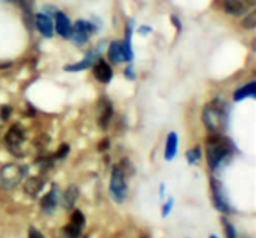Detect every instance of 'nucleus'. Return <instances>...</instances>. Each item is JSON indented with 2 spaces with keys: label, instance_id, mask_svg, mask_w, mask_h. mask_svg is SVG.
Here are the masks:
<instances>
[{
  "label": "nucleus",
  "instance_id": "6e6552de",
  "mask_svg": "<svg viewBox=\"0 0 256 238\" xmlns=\"http://www.w3.org/2000/svg\"><path fill=\"white\" fill-rule=\"evenodd\" d=\"M256 0H226L224 2V12L230 16H242L250 7L255 6Z\"/></svg>",
  "mask_w": 256,
  "mask_h": 238
},
{
  "label": "nucleus",
  "instance_id": "f3484780",
  "mask_svg": "<svg viewBox=\"0 0 256 238\" xmlns=\"http://www.w3.org/2000/svg\"><path fill=\"white\" fill-rule=\"evenodd\" d=\"M108 58L110 63L113 64H120L124 62V52H122V40H113L108 49Z\"/></svg>",
  "mask_w": 256,
  "mask_h": 238
},
{
  "label": "nucleus",
  "instance_id": "bb28decb",
  "mask_svg": "<svg viewBox=\"0 0 256 238\" xmlns=\"http://www.w3.org/2000/svg\"><path fill=\"white\" fill-rule=\"evenodd\" d=\"M12 112H13V108L12 106H3L2 109H0V118L2 120H7L10 114H12Z\"/></svg>",
  "mask_w": 256,
  "mask_h": 238
},
{
  "label": "nucleus",
  "instance_id": "c756f323",
  "mask_svg": "<svg viewBox=\"0 0 256 238\" xmlns=\"http://www.w3.org/2000/svg\"><path fill=\"white\" fill-rule=\"evenodd\" d=\"M149 32H152V26H141L138 28V34H141V35H148Z\"/></svg>",
  "mask_w": 256,
  "mask_h": 238
},
{
  "label": "nucleus",
  "instance_id": "4be33fe9",
  "mask_svg": "<svg viewBox=\"0 0 256 238\" xmlns=\"http://www.w3.org/2000/svg\"><path fill=\"white\" fill-rule=\"evenodd\" d=\"M242 26L245 30H254L256 26V13L250 12V14H246V17L244 18Z\"/></svg>",
  "mask_w": 256,
  "mask_h": 238
},
{
  "label": "nucleus",
  "instance_id": "0eeeda50",
  "mask_svg": "<svg viewBox=\"0 0 256 238\" xmlns=\"http://www.w3.org/2000/svg\"><path fill=\"white\" fill-rule=\"evenodd\" d=\"M84 226H85V216L81 210H74L71 214L70 223L64 226V238H80Z\"/></svg>",
  "mask_w": 256,
  "mask_h": 238
},
{
  "label": "nucleus",
  "instance_id": "1a4fd4ad",
  "mask_svg": "<svg viewBox=\"0 0 256 238\" xmlns=\"http://www.w3.org/2000/svg\"><path fill=\"white\" fill-rule=\"evenodd\" d=\"M112 117H113V104L109 99L102 98L99 100V106H98V124H99V127L103 130L108 128Z\"/></svg>",
  "mask_w": 256,
  "mask_h": 238
},
{
  "label": "nucleus",
  "instance_id": "7c9ffc66",
  "mask_svg": "<svg viewBox=\"0 0 256 238\" xmlns=\"http://www.w3.org/2000/svg\"><path fill=\"white\" fill-rule=\"evenodd\" d=\"M172 21H173L174 26L177 28V31H178V32H181V28H182V26H181V21H180V20L176 17V16H172Z\"/></svg>",
  "mask_w": 256,
  "mask_h": 238
},
{
  "label": "nucleus",
  "instance_id": "393cba45",
  "mask_svg": "<svg viewBox=\"0 0 256 238\" xmlns=\"http://www.w3.org/2000/svg\"><path fill=\"white\" fill-rule=\"evenodd\" d=\"M224 226H226V234H227V238H237V232H236V228L234 226L231 224L230 222L227 220H223Z\"/></svg>",
  "mask_w": 256,
  "mask_h": 238
},
{
  "label": "nucleus",
  "instance_id": "39448f33",
  "mask_svg": "<svg viewBox=\"0 0 256 238\" xmlns=\"http://www.w3.org/2000/svg\"><path fill=\"white\" fill-rule=\"evenodd\" d=\"M96 31V26L94 22L86 21V20H78L72 26V31H71L70 39L74 42V45L82 46L84 44L88 42V39L92 34Z\"/></svg>",
  "mask_w": 256,
  "mask_h": 238
},
{
  "label": "nucleus",
  "instance_id": "423d86ee",
  "mask_svg": "<svg viewBox=\"0 0 256 238\" xmlns=\"http://www.w3.org/2000/svg\"><path fill=\"white\" fill-rule=\"evenodd\" d=\"M24 140H26L24 130L21 128L18 124H16L8 130L6 138H4L8 150L16 156H22V142H24Z\"/></svg>",
  "mask_w": 256,
  "mask_h": 238
},
{
  "label": "nucleus",
  "instance_id": "412c9836",
  "mask_svg": "<svg viewBox=\"0 0 256 238\" xmlns=\"http://www.w3.org/2000/svg\"><path fill=\"white\" fill-rule=\"evenodd\" d=\"M78 188L76 186H70V187L66 190V192L63 195V205L66 209H71L74 208L76 200H78Z\"/></svg>",
  "mask_w": 256,
  "mask_h": 238
},
{
  "label": "nucleus",
  "instance_id": "5701e85b",
  "mask_svg": "<svg viewBox=\"0 0 256 238\" xmlns=\"http://www.w3.org/2000/svg\"><path fill=\"white\" fill-rule=\"evenodd\" d=\"M199 159H200V149H199L198 146L194 149H190V150L186 152V160H188V163H191V164L198 163Z\"/></svg>",
  "mask_w": 256,
  "mask_h": 238
},
{
  "label": "nucleus",
  "instance_id": "c85d7f7f",
  "mask_svg": "<svg viewBox=\"0 0 256 238\" xmlns=\"http://www.w3.org/2000/svg\"><path fill=\"white\" fill-rule=\"evenodd\" d=\"M124 76L128 78V80H131V81H134L135 80V71H134V67L130 64L128 67H126V70H124Z\"/></svg>",
  "mask_w": 256,
  "mask_h": 238
},
{
  "label": "nucleus",
  "instance_id": "2f4dec72",
  "mask_svg": "<svg viewBox=\"0 0 256 238\" xmlns=\"http://www.w3.org/2000/svg\"><path fill=\"white\" fill-rule=\"evenodd\" d=\"M172 205H173V200H170V202H167L164 205V209H163V216H167V213H170L172 210Z\"/></svg>",
  "mask_w": 256,
  "mask_h": 238
},
{
  "label": "nucleus",
  "instance_id": "2eb2a0df",
  "mask_svg": "<svg viewBox=\"0 0 256 238\" xmlns=\"http://www.w3.org/2000/svg\"><path fill=\"white\" fill-rule=\"evenodd\" d=\"M132 32H134V20H128L127 28H126V36H124V40H122L124 62H131L134 58V52H132V46H131Z\"/></svg>",
  "mask_w": 256,
  "mask_h": 238
},
{
  "label": "nucleus",
  "instance_id": "72a5a7b5",
  "mask_svg": "<svg viewBox=\"0 0 256 238\" xmlns=\"http://www.w3.org/2000/svg\"><path fill=\"white\" fill-rule=\"evenodd\" d=\"M13 63L12 62H4V63H0V70H4V68H8V67H12Z\"/></svg>",
  "mask_w": 256,
  "mask_h": 238
},
{
  "label": "nucleus",
  "instance_id": "6ab92c4d",
  "mask_svg": "<svg viewBox=\"0 0 256 238\" xmlns=\"http://www.w3.org/2000/svg\"><path fill=\"white\" fill-rule=\"evenodd\" d=\"M45 186V181L40 177H30L24 184V191H26L30 196H35L40 192V190Z\"/></svg>",
  "mask_w": 256,
  "mask_h": 238
},
{
  "label": "nucleus",
  "instance_id": "9d476101",
  "mask_svg": "<svg viewBox=\"0 0 256 238\" xmlns=\"http://www.w3.org/2000/svg\"><path fill=\"white\" fill-rule=\"evenodd\" d=\"M92 67H94V70H92L94 71V77L102 84H109L113 78V70H112L109 63H106L103 58H99Z\"/></svg>",
  "mask_w": 256,
  "mask_h": 238
},
{
  "label": "nucleus",
  "instance_id": "473e14b6",
  "mask_svg": "<svg viewBox=\"0 0 256 238\" xmlns=\"http://www.w3.org/2000/svg\"><path fill=\"white\" fill-rule=\"evenodd\" d=\"M108 148H109V140H104V141L99 144V150H104Z\"/></svg>",
  "mask_w": 256,
  "mask_h": 238
},
{
  "label": "nucleus",
  "instance_id": "f03ea898",
  "mask_svg": "<svg viewBox=\"0 0 256 238\" xmlns=\"http://www.w3.org/2000/svg\"><path fill=\"white\" fill-rule=\"evenodd\" d=\"M232 150L234 146L228 138L222 134H212L206 141V159L209 168L216 170L227 158H230Z\"/></svg>",
  "mask_w": 256,
  "mask_h": 238
},
{
  "label": "nucleus",
  "instance_id": "20e7f679",
  "mask_svg": "<svg viewBox=\"0 0 256 238\" xmlns=\"http://www.w3.org/2000/svg\"><path fill=\"white\" fill-rule=\"evenodd\" d=\"M26 168L18 164H6L0 168V186L4 188H14L24 177Z\"/></svg>",
  "mask_w": 256,
  "mask_h": 238
},
{
  "label": "nucleus",
  "instance_id": "f8f14e48",
  "mask_svg": "<svg viewBox=\"0 0 256 238\" xmlns=\"http://www.w3.org/2000/svg\"><path fill=\"white\" fill-rule=\"evenodd\" d=\"M212 191H213V200H214V204L218 206V210H222L224 213L230 212V205H228V202L226 200L223 186H222L220 181L212 178Z\"/></svg>",
  "mask_w": 256,
  "mask_h": 238
},
{
  "label": "nucleus",
  "instance_id": "7ed1b4c3",
  "mask_svg": "<svg viewBox=\"0 0 256 238\" xmlns=\"http://www.w3.org/2000/svg\"><path fill=\"white\" fill-rule=\"evenodd\" d=\"M127 168H126V160H122V163L116 164L112 174H110V184L109 191L110 196L117 202L122 204L127 200L128 184H127Z\"/></svg>",
  "mask_w": 256,
  "mask_h": 238
},
{
  "label": "nucleus",
  "instance_id": "ddd939ff",
  "mask_svg": "<svg viewBox=\"0 0 256 238\" xmlns=\"http://www.w3.org/2000/svg\"><path fill=\"white\" fill-rule=\"evenodd\" d=\"M35 26L38 28V31L45 38H53L54 35V24L52 21V17L46 16L44 13H39L35 16Z\"/></svg>",
  "mask_w": 256,
  "mask_h": 238
},
{
  "label": "nucleus",
  "instance_id": "a878e982",
  "mask_svg": "<svg viewBox=\"0 0 256 238\" xmlns=\"http://www.w3.org/2000/svg\"><path fill=\"white\" fill-rule=\"evenodd\" d=\"M68 152H70V146H68L67 144H63V145L58 148V154H54V158H56V159H63L64 156L68 154Z\"/></svg>",
  "mask_w": 256,
  "mask_h": 238
},
{
  "label": "nucleus",
  "instance_id": "4468645a",
  "mask_svg": "<svg viewBox=\"0 0 256 238\" xmlns=\"http://www.w3.org/2000/svg\"><path fill=\"white\" fill-rule=\"evenodd\" d=\"M99 60V56L95 50H90L86 53V56L84 58V60L78 62L76 64H68L64 67V71H68V72H77V71H82L90 68V66H94Z\"/></svg>",
  "mask_w": 256,
  "mask_h": 238
},
{
  "label": "nucleus",
  "instance_id": "a211bd4d",
  "mask_svg": "<svg viewBox=\"0 0 256 238\" xmlns=\"http://www.w3.org/2000/svg\"><path fill=\"white\" fill-rule=\"evenodd\" d=\"M177 145H178V136L176 132H170L167 136L166 146H164V159L173 160L174 156L177 154Z\"/></svg>",
  "mask_w": 256,
  "mask_h": 238
},
{
  "label": "nucleus",
  "instance_id": "9b49d317",
  "mask_svg": "<svg viewBox=\"0 0 256 238\" xmlns=\"http://www.w3.org/2000/svg\"><path fill=\"white\" fill-rule=\"evenodd\" d=\"M54 30L56 32L64 39H70L71 31H72V24H71L70 18L63 13L58 12L54 14Z\"/></svg>",
  "mask_w": 256,
  "mask_h": 238
},
{
  "label": "nucleus",
  "instance_id": "aec40b11",
  "mask_svg": "<svg viewBox=\"0 0 256 238\" xmlns=\"http://www.w3.org/2000/svg\"><path fill=\"white\" fill-rule=\"evenodd\" d=\"M255 92H256V84H255V81H252V82H250V84L244 85V86H241V88H238V90L234 92L232 99H234L236 102H241V100L246 99V98L255 96Z\"/></svg>",
  "mask_w": 256,
  "mask_h": 238
},
{
  "label": "nucleus",
  "instance_id": "dca6fc26",
  "mask_svg": "<svg viewBox=\"0 0 256 238\" xmlns=\"http://www.w3.org/2000/svg\"><path fill=\"white\" fill-rule=\"evenodd\" d=\"M58 188L52 187V190L46 194L45 196L42 198L40 200V208H42V210L46 213H52L56 208H58Z\"/></svg>",
  "mask_w": 256,
  "mask_h": 238
},
{
  "label": "nucleus",
  "instance_id": "cd10ccee",
  "mask_svg": "<svg viewBox=\"0 0 256 238\" xmlns=\"http://www.w3.org/2000/svg\"><path fill=\"white\" fill-rule=\"evenodd\" d=\"M28 238H45V236L39 232L38 228H35V227H30V232H28Z\"/></svg>",
  "mask_w": 256,
  "mask_h": 238
},
{
  "label": "nucleus",
  "instance_id": "f704fd0d",
  "mask_svg": "<svg viewBox=\"0 0 256 238\" xmlns=\"http://www.w3.org/2000/svg\"><path fill=\"white\" fill-rule=\"evenodd\" d=\"M209 238H218V236H210Z\"/></svg>",
  "mask_w": 256,
  "mask_h": 238
},
{
  "label": "nucleus",
  "instance_id": "f257e3e1",
  "mask_svg": "<svg viewBox=\"0 0 256 238\" xmlns=\"http://www.w3.org/2000/svg\"><path fill=\"white\" fill-rule=\"evenodd\" d=\"M202 122L212 134H222L228 122V104L222 99H213L202 112Z\"/></svg>",
  "mask_w": 256,
  "mask_h": 238
},
{
  "label": "nucleus",
  "instance_id": "b1692460",
  "mask_svg": "<svg viewBox=\"0 0 256 238\" xmlns=\"http://www.w3.org/2000/svg\"><path fill=\"white\" fill-rule=\"evenodd\" d=\"M8 2L16 3L17 6L22 7V10H24V12H31L32 0H8Z\"/></svg>",
  "mask_w": 256,
  "mask_h": 238
}]
</instances>
